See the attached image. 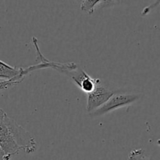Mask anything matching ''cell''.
I'll return each mask as SVG.
<instances>
[{"instance_id":"3","label":"cell","mask_w":160,"mask_h":160,"mask_svg":"<svg viewBox=\"0 0 160 160\" xmlns=\"http://www.w3.org/2000/svg\"><path fill=\"white\" fill-rule=\"evenodd\" d=\"M10 128L12 130L14 140L17 142L20 149L24 150L25 152L33 153L37 148L35 139L26 129L20 126L13 119L10 118Z\"/></svg>"},{"instance_id":"1","label":"cell","mask_w":160,"mask_h":160,"mask_svg":"<svg viewBox=\"0 0 160 160\" xmlns=\"http://www.w3.org/2000/svg\"><path fill=\"white\" fill-rule=\"evenodd\" d=\"M10 118L4 110L0 108V148L3 156H13L18 154L20 148L14 140L10 128Z\"/></svg>"},{"instance_id":"2","label":"cell","mask_w":160,"mask_h":160,"mask_svg":"<svg viewBox=\"0 0 160 160\" xmlns=\"http://www.w3.org/2000/svg\"><path fill=\"white\" fill-rule=\"evenodd\" d=\"M139 95H128V94H114L102 106L98 108L94 112H91L90 115L92 117L104 115L109 112L120 109L123 106H129L134 103L136 100L138 99Z\"/></svg>"},{"instance_id":"4","label":"cell","mask_w":160,"mask_h":160,"mask_svg":"<svg viewBox=\"0 0 160 160\" xmlns=\"http://www.w3.org/2000/svg\"><path fill=\"white\" fill-rule=\"evenodd\" d=\"M113 95L114 92L103 85L100 81L93 92L88 94L87 111L89 113L94 112L102 106Z\"/></svg>"},{"instance_id":"9","label":"cell","mask_w":160,"mask_h":160,"mask_svg":"<svg viewBox=\"0 0 160 160\" xmlns=\"http://www.w3.org/2000/svg\"><path fill=\"white\" fill-rule=\"evenodd\" d=\"M10 156H3L2 160H9L10 159Z\"/></svg>"},{"instance_id":"7","label":"cell","mask_w":160,"mask_h":160,"mask_svg":"<svg viewBox=\"0 0 160 160\" xmlns=\"http://www.w3.org/2000/svg\"><path fill=\"white\" fill-rule=\"evenodd\" d=\"M106 1H92V0L83 1L82 4H81V9L88 14H92L94 12L95 7L97 5L104 3Z\"/></svg>"},{"instance_id":"8","label":"cell","mask_w":160,"mask_h":160,"mask_svg":"<svg viewBox=\"0 0 160 160\" xmlns=\"http://www.w3.org/2000/svg\"><path fill=\"white\" fill-rule=\"evenodd\" d=\"M131 160H152L149 156H146L145 151L142 149H134L131 152L129 155Z\"/></svg>"},{"instance_id":"10","label":"cell","mask_w":160,"mask_h":160,"mask_svg":"<svg viewBox=\"0 0 160 160\" xmlns=\"http://www.w3.org/2000/svg\"><path fill=\"white\" fill-rule=\"evenodd\" d=\"M128 160H131V159H128Z\"/></svg>"},{"instance_id":"5","label":"cell","mask_w":160,"mask_h":160,"mask_svg":"<svg viewBox=\"0 0 160 160\" xmlns=\"http://www.w3.org/2000/svg\"><path fill=\"white\" fill-rule=\"evenodd\" d=\"M40 70V67H39L38 64H35V65L31 66V67H26V68H22V71L20 73V74L15 77L12 79L0 80V91L6 90V89L12 87V86L22 82L23 81V79L25 78L26 75L29 74L31 72L35 71V70Z\"/></svg>"},{"instance_id":"6","label":"cell","mask_w":160,"mask_h":160,"mask_svg":"<svg viewBox=\"0 0 160 160\" xmlns=\"http://www.w3.org/2000/svg\"><path fill=\"white\" fill-rule=\"evenodd\" d=\"M22 67H15L0 60V78L10 80L20 74Z\"/></svg>"}]
</instances>
